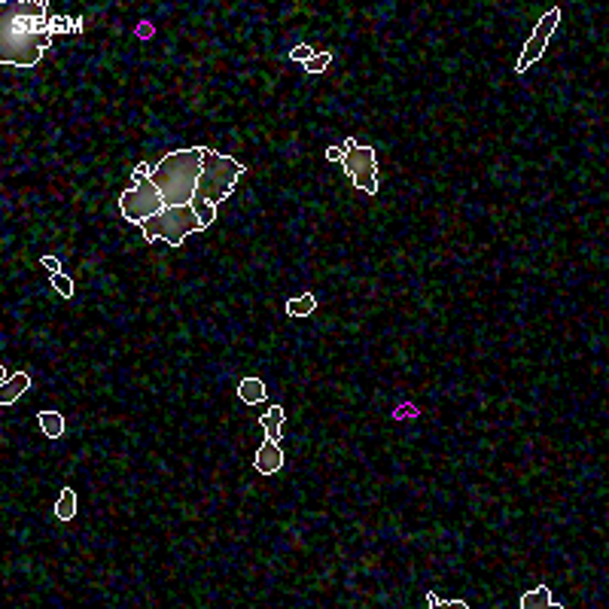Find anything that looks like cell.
I'll return each mask as SVG.
<instances>
[{
  "label": "cell",
  "instance_id": "7",
  "mask_svg": "<svg viewBox=\"0 0 609 609\" xmlns=\"http://www.w3.org/2000/svg\"><path fill=\"white\" fill-rule=\"evenodd\" d=\"M558 21H561V9L558 6H551L548 13L539 19V25L533 28V37L527 40V46H524V52H521V58H518V64H515V71L518 73H524L530 64H533L539 55L546 52V46H548V37L555 34V28H558Z\"/></svg>",
  "mask_w": 609,
  "mask_h": 609
},
{
  "label": "cell",
  "instance_id": "18",
  "mask_svg": "<svg viewBox=\"0 0 609 609\" xmlns=\"http://www.w3.org/2000/svg\"><path fill=\"white\" fill-rule=\"evenodd\" d=\"M52 287L58 290L64 299H71V296H73V284H71V277L61 275V272H58V275H52Z\"/></svg>",
  "mask_w": 609,
  "mask_h": 609
},
{
  "label": "cell",
  "instance_id": "6",
  "mask_svg": "<svg viewBox=\"0 0 609 609\" xmlns=\"http://www.w3.org/2000/svg\"><path fill=\"white\" fill-rule=\"evenodd\" d=\"M119 210L128 222H143L155 217L159 210H165V201L159 195V189L153 186V180H140V183H131L126 193L119 195Z\"/></svg>",
  "mask_w": 609,
  "mask_h": 609
},
{
  "label": "cell",
  "instance_id": "10",
  "mask_svg": "<svg viewBox=\"0 0 609 609\" xmlns=\"http://www.w3.org/2000/svg\"><path fill=\"white\" fill-rule=\"evenodd\" d=\"M28 387H31V375L28 372H16L13 378H6L4 384H0V405H13Z\"/></svg>",
  "mask_w": 609,
  "mask_h": 609
},
{
  "label": "cell",
  "instance_id": "3",
  "mask_svg": "<svg viewBox=\"0 0 609 609\" xmlns=\"http://www.w3.org/2000/svg\"><path fill=\"white\" fill-rule=\"evenodd\" d=\"M0 28V58L13 67H31L52 46L55 19H4Z\"/></svg>",
  "mask_w": 609,
  "mask_h": 609
},
{
  "label": "cell",
  "instance_id": "9",
  "mask_svg": "<svg viewBox=\"0 0 609 609\" xmlns=\"http://www.w3.org/2000/svg\"><path fill=\"white\" fill-rule=\"evenodd\" d=\"M4 19H49V4H37V0H16V4H4Z\"/></svg>",
  "mask_w": 609,
  "mask_h": 609
},
{
  "label": "cell",
  "instance_id": "22",
  "mask_svg": "<svg viewBox=\"0 0 609 609\" xmlns=\"http://www.w3.org/2000/svg\"><path fill=\"white\" fill-rule=\"evenodd\" d=\"M326 159H329V162H342L344 159V143L342 146H329V150H326Z\"/></svg>",
  "mask_w": 609,
  "mask_h": 609
},
{
  "label": "cell",
  "instance_id": "4",
  "mask_svg": "<svg viewBox=\"0 0 609 609\" xmlns=\"http://www.w3.org/2000/svg\"><path fill=\"white\" fill-rule=\"evenodd\" d=\"M198 229H205V225H201V220L195 217L193 205L165 208V210L155 213V217L140 222V232H143L146 241H159L162 238L165 244H171V247H180L186 235H193Z\"/></svg>",
  "mask_w": 609,
  "mask_h": 609
},
{
  "label": "cell",
  "instance_id": "11",
  "mask_svg": "<svg viewBox=\"0 0 609 609\" xmlns=\"http://www.w3.org/2000/svg\"><path fill=\"white\" fill-rule=\"evenodd\" d=\"M521 609H563V606L555 600V597H551L548 585H539V588L527 591L521 597Z\"/></svg>",
  "mask_w": 609,
  "mask_h": 609
},
{
  "label": "cell",
  "instance_id": "15",
  "mask_svg": "<svg viewBox=\"0 0 609 609\" xmlns=\"http://www.w3.org/2000/svg\"><path fill=\"white\" fill-rule=\"evenodd\" d=\"M73 515H76V491L64 488L58 503H55V518H58V521H73Z\"/></svg>",
  "mask_w": 609,
  "mask_h": 609
},
{
  "label": "cell",
  "instance_id": "21",
  "mask_svg": "<svg viewBox=\"0 0 609 609\" xmlns=\"http://www.w3.org/2000/svg\"><path fill=\"white\" fill-rule=\"evenodd\" d=\"M153 168H155V165H146V162H140L138 168H134V183H140V180H150Z\"/></svg>",
  "mask_w": 609,
  "mask_h": 609
},
{
  "label": "cell",
  "instance_id": "23",
  "mask_svg": "<svg viewBox=\"0 0 609 609\" xmlns=\"http://www.w3.org/2000/svg\"><path fill=\"white\" fill-rule=\"evenodd\" d=\"M43 265H46L52 275H58V259H55V256H43Z\"/></svg>",
  "mask_w": 609,
  "mask_h": 609
},
{
  "label": "cell",
  "instance_id": "17",
  "mask_svg": "<svg viewBox=\"0 0 609 609\" xmlns=\"http://www.w3.org/2000/svg\"><path fill=\"white\" fill-rule=\"evenodd\" d=\"M329 61H332V55L329 52H320V55H314L311 61H304V71H308V73H323L326 67H329Z\"/></svg>",
  "mask_w": 609,
  "mask_h": 609
},
{
  "label": "cell",
  "instance_id": "24",
  "mask_svg": "<svg viewBox=\"0 0 609 609\" xmlns=\"http://www.w3.org/2000/svg\"><path fill=\"white\" fill-rule=\"evenodd\" d=\"M402 414H409V417H414L417 411H414V409H399V411H396V417H402Z\"/></svg>",
  "mask_w": 609,
  "mask_h": 609
},
{
  "label": "cell",
  "instance_id": "19",
  "mask_svg": "<svg viewBox=\"0 0 609 609\" xmlns=\"http://www.w3.org/2000/svg\"><path fill=\"white\" fill-rule=\"evenodd\" d=\"M426 606H430V609H439V606H457V609H466V600H442L439 594L426 591Z\"/></svg>",
  "mask_w": 609,
  "mask_h": 609
},
{
  "label": "cell",
  "instance_id": "12",
  "mask_svg": "<svg viewBox=\"0 0 609 609\" xmlns=\"http://www.w3.org/2000/svg\"><path fill=\"white\" fill-rule=\"evenodd\" d=\"M238 399L247 405H256V402H265L268 399V390L259 378H244L238 384Z\"/></svg>",
  "mask_w": 609,
  "mask_h": 609
},
{
  "label": "cell",
  "instance_id": "8",
  "mask_svg": "<svg viewBox=\"0 0 609 609\" xmlns=\"http://www.w3.org/2000/svg\"><path fill=\"white\" fill-rule=\"evenodd\" d=\"M284 466V451H280V442L275 439H265L256 451V472L259 476H275V472Z\"/></svg>",
  "mask_w": 609,
  "mask_h": 609
},
{
  "label": "cell",
  "instance_id": "5",
  "mask_svg": "<svg viewBox=\"0 0 609 609\" xmlns=\"http://www.w3.org/2000/svg\"><path fill=\"white\" fill-rule=\"evenodd\" d=\"M344 171L347 177L354 180L357 189H363L366 195H375L378 193V159H375V150L363 143H354V140H344Z\"/></svg>",
  "mask_w": 609,
  "mask_h": 609
},
{
  "label": "cell",
  "instance_id": "1",
  "mask_svg": "<svg viewBox=\"0 0 609 609\" xmlns=\"http://www.w3.org/2000/svg\"><path fill=\"white\" fill-rule=\"evenodd\" d=\"M241 174H247V168L238 159L222 155L217 150H201V177H198V189L193 198V210L205 229L217 220V205H222L232 195V189Z\"/></svg>",
  "mask_w": 609,
  "mask_h": 609
},
{
  "label": "cell",
  "instance_id": "20",
  "mask_svg": "<svg viewBox=\"0 0 609 609\" xmlns=\"http://www.w3.org/2000/svg\"><path fill=\"white\" fill-rule=\"evenodd\" d=\"M290 58L304 64V61H311V58H314V49H311V46H296V49H290Z\"/></svg>",
  "mask_w": 609,
  "mask_h": 609
},
{
  "label": "cell",
  "instance_id": "2",
  "mask_svg": "<svg viewBox=\"0 0 609 609\" xmlns=\"http://www.w3.org/2000/svg\"><path fill=\"white\" fill-rule=\"evenodd\" d=\"M201 150L205 146H189V150H177L153 168V186L159 189L165 208H183L193 205L198 177H201Z\"/></svg>",
  "mask_w": 609,
  "mask_h": 609
},
{
  "label": "cell",
  "instance_id": "16",
  "mask_svg": "<svg viewBox=\"0 0 609 609\" xmlns=\"http://www.w3.org/2000/svg\"><path fill=\"white\" fill-rule=\"evenodd\" d=\"M317 308V299L311 296V292H304V296H296L287 302V314L290 317H308V314Z\"/></svg>",
  "mask_w": 609,
  "mask_h": 609
},
{
  "label": "cell",
  "instance_id": "14",
  "mask_svg": "<svg viewBox=\"0 0 609 609\" xmlns=\"http://www.w3.org/2000/svg\"><path fill=\"white\" fill-rule=\"evenodd\" d=\"M287 421V411L280 409V405H272L265 414H262V424L265 426V439H275V442H280V424Z\"/></svg>",
  "mask_w": 609,
  "mask_h": 609
},
{
  "label": "cell",
  "instance_id": "13",
  "mask_svg": "<svg viewBox=\"0 0 609 609\" xmlns=\"http://www.w3.org/2000/svg\"><path fill=\"white\" fill-rule=\"evenodd\" d=\"M37 421H40V430H43V436H46V439H61L64 436V417H61V411H40Z\"/></svg>",
  "mask_w": 609,
  "mask_h": 609
}]
</instances>
